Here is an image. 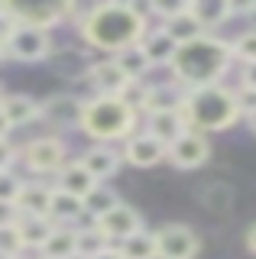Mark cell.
<instances>
[{
  "mask_svg": "<svg viewBox=\"0 0 256 259\" xmlns=\"http://www.w3.org/2000/svg\"><path fill=\"white\" fill-rule=\"evenodd\" d=\"M81 133H88L94 143L110 146L114 140H130L137 130V113L126 107L120 97L94 94L91 101H81V117H78Z\"/></svg>",
  "mask_w": 256,
  "mask_h": 259,
  "instance_id": "cell-4",
  "label": "cell"
},
{
  "mask_svg": "<svg viewBox=\"0 0 256 259\" xmlns=\"http://www.w3.org/2000/svg\"><path fill=\"white\" fill-rule=\"evenodd\" d=\"M84 165V172L94 178V182H104V178L117 175L120 172V152L114 149V146H104V143H94L88 146V149L81 152V159H78Z\"/></svg>",
  "mask_w": 256,
  "mask_h": 259,
  "instance_id": "cell-12",
  "label": "cell"
},
{
  "mask_svg": "<svg viewBox=\"0 0 256 259\" xmlns=\"http://www.w3.org/2000/svg\"><path fill=\"white\" fill-rule=\"evenodd\" d=\"M182 88H175V84H153L149 88V94H146V110L149 117L153 113H169V110H179L182 107Z\"/></svg>",
  "mask_w": 256,
  "mask_h": 259,
  "instance_id": "cell-24",
  "label": "cell"
},
{
  "mask_svg": "<svg viewBox=\"0 0 256 259\" xmlns=\"http://www.w3.org/2000/svg\"><path fill=\"white\" fill-rule=\"evenodd\" d=\"M140 49L146 52L149 65H172L175 52H179V46L162 32V26H156V29L146 26V32H143V39H140Z\"/></svg>",
  "mask_w": 256,
  "mask_h": 259,
  "instance_id": "cell-18",
  "label": "cell"
},
{
  "mask_svg": "<svg viewBox=\"0 0 256 259\" xmlns=\"http://www.w3.org/2000/svg\"><path fill=\"white\" fill-rule=\"evenodd\" d=\"M17 159H20V156H17V149H13V146L7 143V140H0V172H10Z\"/></svg>",
  "mask_w": 256,
  "mask_h": 259,
  "instance_id": "cell-36",
  "label": "cell"
},
{
  "mask_svg": "<svg viewBox=\"0 0 256 259\" xmlns=\"http://www.w3.org/2000/svg\"><path fill=\"white\" fill-rule=\"evenodd\" d=\"M0 55H4V52H0Z\"/></svg>",
  "mask_w": 256,
  "mask_h": 259,
  "instance_id": "cell-45",
  "label": "cell"
},
{
  "mask_svg": "<svg viewBox=\"0 0 256 259\" xmlns=\"http://www.w3.org/2000/svg\"><path fill=\"white\" fill-rule=\"evenodd\" d=\"M81 214H84L81 201L71 198V194H62V191H55V188H52V198H49V221H52V224H59V227H71Z\"/></svg>",
  "mask_w": 256,
  "mask_h": 259,
  "instance_id": "cell-25",
  "label": "cell"
},
{
  "mask_svg": "<svg viewBox=\"0 0 256 259\" xmlns=\"http://www.w3.org/2000/svg\"><path fill=\"white\" fill-rule=\"evenodd\" d=\"M20 191H23V178L13 172H0V201L4 204H17V198H20Z\"/></svg>",
  "mask_w": 256,
  "mask_h": 259,
  "instance_id": "cell-33",
  "label": "cell"
},
{
  "mask_svg": "<svg viewBox=\"0 0 256 259\" xmlns=\"http://www.w3.org/2000/svg\"><path fill=\"white\" fill-rule=\"evenodd\" d=\"M91 259H120V253H117V246H107V249H101V253L91 256Z\"/></svg>",
  "mask_w": 256,
  "mask_h": 259,
  "instance_id": "cell-39",
  "label": "cell"
},
{
  "mask_svg": "<svg viewBox=\"0 0 256 259\" xmlns=\"http://www.w3.org/2000/svg\"><path fill=\"white\" fill-rule=\"evenodd\" d=\"M13 29H17V23H13V16L7 13V4H4V13H0V52H4V46L10 42Z\"/></svg>",
  "mask_w": 256,
  "mask_h": 259,
  "instance_id": "cell-35",
  "label": "cell"
},
{
  "mask_svg": "<svg viewBox=\"0 0 256 259\" xmlns=\"http://www.w3.org/2000/svg\"><path fill=\"white\" fill-rule=\"evenodd\" d=\"M7 133H10V123H7L4 113H0V140H7Z\"/></svg>",
  "mask_w": 256,
  "mask_h": 259,
  "instance_id": "cell-41",
  "label": "cell"
},
{
  "mask_svg": "<svg viewBox=\"0 0 256 259\" xmlns=\"http://www.w3.org/2000/svg\"><path fill=\"white\" fill-rule=\"evenodd\" d=\"M234 101H237L240 117H250V113L256 110V91H253V88H237V91H234Z\"/></svg>",
  "mask_w": 256,
  "mask_h": 259,
  "instance_id": "cell-34",
  "label": "cell"
},
{
  "mask_svg": "<svg viewBox=\"0 0 256 259\" xmlns=\"http://www.w3.org/2000/svg\"><path fill=\"white\" fill-rule=\"evenodd\" d=\"M230 55H234L237 62H243V65H253L256 62V29L240 32L234 42H230Z\"/></svg>",
  "mask_w": 256,
  "mask_h": 259,
  "instance_id": "cell-30",
  "label": "cell"
},
{
  "mask_svg": "<svg viewBox=\"0 0 256 259\" xmlns=\"http://www.w3.org/2000/svg\"><path fill=\"white\" fill-rule=\"evenodd\" d=\"M120 159H126L137 168H153L165 159V146L159 140H153L149 133H133L130 140H126L123 152H120Z\"/></svg>",
  "mask_w": 256,
  "mask_h": 259,
  "instance_id": "cell-11",
  "label": "cell"
},
{
  "mask_svg": "<svg viewBox=\"0 0 256 259\" xmlns=\"http://www.w3.org/2000/svg\"><path fill=\"white\" fill-rule=\"evenodd\" d=\"M120 204V198H117V191H110L107 185H94L91 194L81 201V207H84V214L91 217V221H98L101 214H107L110 207H117Z\"/></svg>",
  "mask_w": 256,
  "mask_h": 259,
  "instance_id": "cell-28",
  "label": "cell"
},
{
  "mask_svg": "<svg viewBox=\"0 0 256 259\" xmlns=\"http://www.w3.org/2000/svg\"><path fill=\"white\" fill-rule=\"evenodd\" d=\"M234 65V55H230V42H224L218 36H198L191 42L179 46L172 59V75L175 88L182 91H191V88H207V84H221V78L227 75V68Z\"/></svg>",
  "mask_w": 256,
  "mask_h": 259,
  "instance_id": "cell-2",
  "label": "cell"
},
{
  "mask_svg": "<svg viewBox=\"0 0 256 259\" xmlns=\"http://www.w3.org/2000/svg\"><path fill=\"white\" fill-rule=\"evenodd\" d=\"M246 123H250V130H253V133H256V110L250 113V117H246Z\"/></svg>",
  "mask_w": 256,
  "mask_h": 259,
  "instance_id": "cell-42",
  "label": "cell"
},
{
  "mask_svg": "<svg viewBox=\"0 0 256 259\" xmlns=\"http://www.w3.org/2000/svg\"><path fill=\"white\" fill-rule=\"evenodd\" d=\"M13 259H23V256H13Z\"/></svg>",
  "mask_w": 256,
  "mask_h": 259,
  "instance_id": "cell-43",
  "label": "cell"
},
{
  "mask_svg": "<svg viewBox=\"0 0 256 259\" xmlns=\"http://www.w3.org/2000/svg\"><path fill=\"white\" fill-rule=\"evenodd\" d=\"M0 113H4V120L13 130V126H26L42 117V104L29 94H7V97H0Z\"/></svg>",
  "mask_w": 256,
  "mask_h": 259,
  "instance_id": "cell-13",
  "label": "cell"
},
{
  "mask_svg": "<svg viewBox=\"0 0 256 259\" xmlns=\"http://www.w3.org/2000/svg\"><path fill=\"white\" fill-rule=\"evenodd\" d=\"M88 81L98 88V94H104V97H117L130 78H126L123 71L114 65V59H107V62H94L91 68H88Z\"/></svg>",
  "mask_w": 256,
  "mask_h": 259,
  "instance_id": "cell-16",
  "label": "cell"
},
{
  "mask_svg": "<svg viewBox=\"0 0 256 259\" xmlns=\"http://www.w3.org/2000/svg\"><path fill=\"white\" fill-rule=\"evenodd\" d=\"M182 117H185L188 130L195 133H218L227 130L240 120L234 91L224 84H207V88H191L182 94Z\"/></svg>",
  "mask_w": 256,
  "mask_h": 259,
  "instance_id": "cell-3",
  "label": "cell"
},
{
  "mask_svg": "<svg viewBox=\"0 0 256 259\" xmlns=\"http://www.w3.org/2000/svg\"><path fill=\"white\" fill-rule=\"evenodd\" d=\"M94 185H98V182H94V178L84 172L81 162H65V168L55 175V191L71 194V198H78V201H84L88 194H91Z\"/></svg>",
  "mask_w": 256,
  "mask_h": 259,
  "instance_id": "cell-14",
  "label": "cell"
},
{
  "mask_svg": "<svg viewBox=\"0 0 256 259\" xmlns=\"http://www.w3.org/2000/svg\"><path fill=\"white\" fill-rule=\"evenodd\" d=\"M39 259H46V256H39Z\"/></svg>",
  "mask_w": 256,
  "mask_h": 259,
  "instance_id": "cell-44",
  "label": "cell"
},
{
  "mask_svg": "<svg viewBox=\"0 0 256 259\" xmlns=\"http://www.w3.org/2000/svg\"><path fill=\"white\" fill-rule=\"evenodd\" d=\"M17 217H20L17 204H4V201H0V227H13Z\"/></svg>",
  "mask_w": 256,
  "mask_h": 259,
  "instance_id": "cell-37",
  "label": "cell"
},
{
  "mask_svg": "<svg viewBox=\"0 0 256 259\" xmlns=\"http://www.w3.org/2000/svg\"><path fill=\"white\" fill-rule=\"evenodd\" d=\"M23 165L36 175H59L68 162V149L59 136H39V140L23 146Z\"/></svg>",
  "mask_w": 256,
  "mask_h": 259,
  "instance_id": "cell-5",
  "label": "cell"
},
{
  "mask_svg": "<svg viewBox=\"0 0 256 259\" xmlns=\"http://www.w3.org/2000/svg\"><path fill=\"white\" fill-rule=\"evenodd\" d=\"M39 256L46 259H78V227H52L49 240L42 243Z\"/></svg>",
  "mask_w": 256,
  "mask_h": 259,
  "instance_id": "cell-17",
  "label": "cell"
},
{
  "mask_svg": "<svg viewBox=\"0 0 256 259\" xmlns=\"http://www.w3.org/2000/svg\"><path fill=\"white\" fill-rule=\"evenodd\" d=\"M188 130L185 123V117H182V110H169V113H153V117L146 120V133L153 136V140H159L169 149V146L179 140L182 133Z\"/></svg>",
  "mask_w": 256,
  "mask_h": 259,
  "instance_id": "cell-15",
  "label": "cell"
},
{
  "mask_svg": "<svg viewBox=\"0 0 256 259\" xmlns=\"http://www.w3.org/2000/svg\"><path fill=\"white\" fill-rule=\"evenodd\" d=\"M13 256H23V240L17 233V224L0 227V259H13Z\"/></svg>",
  "mask_w": 256,
  "mask_h": 259,
  "instance_id": "cell-32",
  "label": "cell"
},
{
  "mask_svg": "<svg viewBox=\"0 0 256 259\" xmlns=\"http://www.w3.org/2000/svg\"><path fill=\"white\" fill-rule=\"evenodd\" d=\"M246 246H250V253L256 256V224L250 227V233H246Z\"/></svg>",
  "mask_w": 256,
  "mask_h": 259,
  "instance_id": "cell-40",
  "label": "cell"
},
{
  "mask_svg": "<svg viewBox=\"0 0 256 259\" xmlns=\"http://www.w3.org/2000/svg\"><path fill=\"white\" fill-rule=\"evenodd\" d=\"M240 88H253L256 91V62L243 65V71H240Z\"/></svg>",
  "mask_w": 256,
  "mask_h": 259,
  "instance_id": "cell-38",
  "label": "cell"
},
{
  "mask_svg": "<svg viewBox=\"0 0 256 259\" xmlns=\"http://www.w3.org/2000/svg\"><path fill=\"white\" fill-rule=\"evenodd\" d=\"M107 246H110V240L104 237L94 224L84 227V230H78V259H91V256H98L101 249H107Z\"/></svg>",
  "mask_w": 256,
  "mask_h": 259,
  "instance_id": "cell-29",
  "label": "cell"
},
{
  "mask_svg": "<svg viewBox=\"0 0 256 259\" xmlns=\"http://www.w3.org/2000/svg\"><path fill=\"white\" fill-rule=\"evenodd\" d=\"M49 198H52V188L49 185H23L20 198H17V210L20 214H29V217H49Z\"/></svg>",
  "mask_w": 256,
  "mask_h": 259,
  "instance_id": "cell-22",
  "label": "cell"
},
{
  "mask_svg": "<svg viewBox=\"0 0 256 259\" xmlns=\"http://www.w3.org/2000/svg\"><path fill=\"white\" fill-rule=\"evenodd\" d=\"M188 13L198 20V26L204 32L207 29H218L221 23H227L230 16V4H224V0H195V4H188Z\"/></svg>",
  "mask_w": 256,
  "mask_h": 259,
  "instance_id": "cell-21",
  "label": "cell"
},
{
  "mask_svg": "<svg viewBox=\"0 0 256 259\" xmlns=\"http://www.w3.org/2000/svg\"><path fill=\"white\" fill-rule=\"evenodd\" d=\"M114 65H117V68L123 71L130 81H143V75L153 68V65H149V59H146V52L140 49V42L120 49V52H114Z\"/></svg>",
  "mask_w": 256,
  "mask_h": 259,
  "instance_id": "cell-26",
  "label": "cell"
},
{
  "mask_svg": "<svg viewBox=\"0 0 256 259\" xmlns=\"http://www.w3.org/2000/svg\"><path fill=\"white\" fill-rule=\"evenodd\" d=\"M94 227L104 233L107 240H126L130 233H140L143 230V217H140V210H133L130 204H123L120 201L117 207H110L107 214H101L98 221H94Z\"/></svg>",
  "mask_w": 256,
  "mask_h": 259,
  "instance_id": "cell-9",
  "label": "cell"
},
{
  "mask_svg": "<svg viewBox=\"0 0 256 259\" xmlns=\"http://www.w3.org/2000/svg\"><path fill=\"white\" fill-rule=\"evenodd\" d=\"M88 46L104 52H120L126 46H137L146 32V13L137 4H98L78 23Z\"/></svg>",
  "mask_w": 256,
  "mask_h": 259,
  "instance_id": "cell-1",
  "label": "cell"
},
{
  "mask_svg": "<svg viewBox=\"0 0 256 259\" xmlns=\"http://www.w3.org/2000/svg\"><path fill=\"white\" fill-rule=\"evenodd\" d=\"M52 221L49 217H29V214H20L17 217V233L23 240V249H42V243L49 240L52 233Z\"/></svg>",
  "mask_w": 256,
  "mask_h": 259,
  "instance_id": "cell-20",
  "label": "cell"
},
{
  "mask_svg": "<svg viewBox=\"0 0 256 259\" xmlns=\"http://www.w3.org/2000/svg\"><path fill=\"white\" fill-rule=\"evenodd\" d=\"M7 13L13 16L17 26H33V29H42V32H49V26L65 20V7H59V4H29V7H10L7 4Z\"/></svg>",
  "mask_w": 256,
  "mask_h": 259,
  "instance_id": "cell-10",
  "label": "cell"
},
{
  "mask_svg": "<svg viewBox=\"0 0 256 259\" xmlns=\"http://www.w3.org/2000/svg\"><path fill=\"white\" fill-rule=\"evenodd\" d=\"M42 117L55 126H75L78 117H81V101H75L68 94H55L42 104Z\"/></svg>",
  "mask_w": 256,
  "mask_h": 259,
  "instance_id": "cell-19",
  "label": "cell"
},
{
  "mask_svg": "<svg viewBox=\"0 0 256 259\" xmlns=\"http://www.w3.org/2000/svg\"><path fill=\"white\" fill-rule=\"evenodd\" d=\"M117 253H120V259H156V237L146 230L130 233L126 240H120Z\"/></svg>",
  "mask_w": 256,
  "mask_h": 259,
  "instance_id": "cell-27",
  "label": "cell"
},
{
  "mask_svg": "<svg viewBox=\"0 0 256 259\" xmlns=\"http://www.w3.org/2000/svg\"><path fill=\"white\" fill-rule=\"evenodd\" d=\"M49 52H52L49 32L33 29V26H17L13 36H10V42L4 46V55H10V59H17V62H39Z\"/></svg>",
  "mask_w": 256,
  "mask_h": 259,
  "instance_id": "cell-7",
  "label": "cell"
},
{
  "mask_svg": "<svg viewBox=\"0 0 256 259\" xmlns=\"http://www.w3.org/2000/svg\"><path fill=\"white\" fill-rule=\"evenodd\" d=\"M153 237H156V259H195L198 256V237L185 224H165Z\"/></svg>",
  "mask_w": 256,
  "mask_h": 259,
  "instance_id": "cell-6",
  "label": "cell"
},
{
  "mask_svg": "<svg viewBox=\"0 0 256 259\" xmlns=\"http://www.w3.org/2000/svg\"><path fill=\"white\" fill-rule=\"evenodd\" d=\"M207 156H211V143H207L204 133H195V130H185L165 149V159H172L175 168H198L207 162Z\"/></svg>",
  "mask_w": 256,
  "mask_h": 259,
  "instance_id": "cell-8",
  "label": "cell"
},
{
  "mask_svg": "<svg viewBox=\"0 0 256 259\" xmlns=\"http://www.w3.org/2000/svg\"><path fill=\"white\" fill-rule=\"evenodd\" d=\"M162 26V32L172 39L175 46H185V42H191V39H198V36H204V29L198 26V20L188 13V7L182 13H175L172 20H165V23H159Z\"/></svg>",
  "mask_w": 256,
  "mask_h": 259,
  "instance_id": "cell-23",
  "label": "cell"
},
{
  "mask_svg": "<svg viewBox=\"0 0 256 259\" xmlns=\"http://www.w3.org/2000/svg\"><path fill=\"white\" fill-rule=\"evenodd\" d=\"M146 94H149V84H143V81H126L123 91H120L117 97H120V101H123L133 113H137V110L146 107Z\"/></svg>",
  "mask_w": 256,
  "mask_h": 259,
  "instance_id": "cell-31",
  "label": "cell"
}]
</instances>
